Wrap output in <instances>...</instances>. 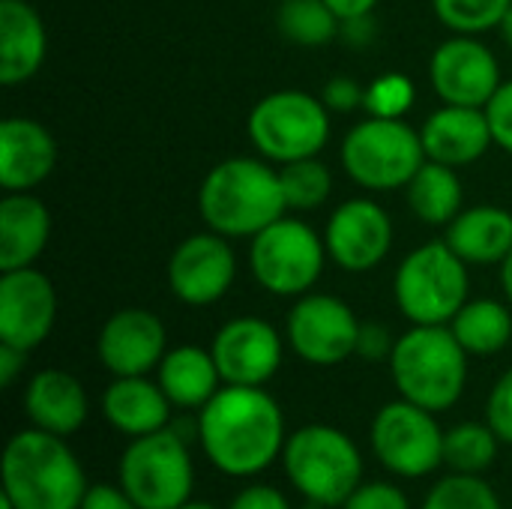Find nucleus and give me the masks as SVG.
I'll return each mask as SVG.
<instances>
[{
  "mask_svg": "<svg viewBox=\"0 0 512 509\" xmlns=\"http://www.w3.org/2000/svg\"><path fill=\"white\" fill-rule=\"evenodd\" d=\"M198 441L225 477H255L285 450V417L264 387L225 384L198 414Z\"/></svg>",
  "mask_w": 512,
  "mask_h": 509,
  "instance_id": "obj_1",
  "label": "nucleus"
},
{
  "mask_svg": "<svg viewBox=\"0 0 512 509\" xmlns=\"http://www.w3.org/2000/svg\"><path fill=\"white\" fill-rule=\"evenodd\" d=\"M198 210L210 231L237 240L255 237L285 216L288 201L279 171L252 156H234L207 171Z\"/></svg>",
  "mask_w": 512,
  "mask_h": 509,
  "instance_id": "obj_2",
  "label": "nucleus"
},
{
  "mask_svg": "<svg viewBox=\"0 0 512 509\" xmlns=\"http://www.w3.org/2000/svg\"><path fill=\"white\" fill-rule=\"evenodd\" d=\"M0 477L18 509H78L90 489L66 441L36 426L9 438Z\"/></svg>",
  "mask_w": 512,
  "mask_h": 509,
  "instance_id": "obj_3",
  "label": "nucleus"
},
{
  "mask_svg": "<svg viewBox=\"0 0 512 509\" xmlns=\"http://www.w3.org/2000/svg\"><path fill=\"white\" fill-rule=\"evenodd\" d=\"M390 372L402 399L441 414L450 411L465 393L468 351L459 345L450 324H414L396 339Z\"/></svg>",
  "mask_w": 512,
  "mask_h": 509,
  "instance_id": "obj_4",
  "label": "nucleus"
},
{
  "mask_svg": "<svg viewBox=\"0 0 512 509\" xmlns=\"http://www.w3.org/2000/svg\"><path fill=\"white\" fill-rule=\"evenodd\" d=\"M291 486L315 507H342L363 483V456L357 444L324 423L297 429L282 450Z\"/></svg>",
  "mask_w": 512,
  "mask_h": 509,
  "instance_id": "obj_5",
  "label": "nucleus"
},
{
  "mask_svg": "<svg viewBox=\"0 0 512 509\" xmlns=\"http://www.w3.org/2000/svg\"><path fill=\"white\" fill-rule=\"evenodd\" d=\"M468 264L447 240L423 243L405 255L393 276V297L411 324H450L468 303Z\"/></svg>",
  "mask_w": 512,
  "mask_h": 509,
  "instance_id": "obj_6",
  "label": "nucleus"
},
{
  "mask_svg": "<svg viewBox=\"0 0 512 509\" xmlns=\"http://www.w3.org/2000/svg\"><path fill=\"white\" fill-rule=\"evenodd\" d=\"M120 489L138 509H180L195 489V468L186 438L168 426L153 435L132 438L120 456Z\"/></svg>",
  "mask_w": 512,
  "mask_h": 509,
  "instance_id": "obj_7",
  "label": "nucleus"
},
{
  "mask_svg": "<svg viewBox=\"0 0 512 509\" xmlns=\"http://www.w3.org/2000/svg\"><path fill=\"white\" fill-rule=\"evenodd\" d=\"M423 162V138L405 120L366 117L342 141V168L369 192L405 189Z\"/></svg>",
  "mask_w": 512,
  "mask_h": 509,
  "instance_id": "obj_8",
  "label": "nucleus"
},
{
  "mask_svg": "<svg viewBox=\"0 0 512 509\" xmlns=\"http://www.w3.org/2000/svg\"><path fill=\"white\" fill-rule=\"evenodd\" d=\"M246 129L264 159L285 165L318 156L327 147L330 108L306 90H276L255 102Z\"/></svg>",
  "mask_w": 512,
  "mask_h": 509,
  "instance_id": "obj_9",
  "label": "nucleus"
},
{
  "mask_svg": "<svg viewBox=\"0 0 512 509\" xmlns=\"http://www.w3.org/2000/svg\"><path fill=\"white\" fill-rule=\"evenodd\" d=\"M327 243L300 219H276L252 237L249 267L255 282L276 297H303L324 273Z\"/></svg>",
  "mask_w": 512,
  "mask_h": 509,
  "instance_id": "obj_10",
  "label": "nucleus"
},
{
  "mask_svg": "<svg viewBox=\"0 0 512 509\" xmlns=\"http://www.w3.org/2000/svg\"><path fill=\"white\" fill-rule=\"evenodd\" d=\"M378 462L405 480L429 477L444 465V432L432 411L399 399L384 405L369 432Z\"/></svg>",
  "mask_w": 512,
  "mask_h": 509,
  "instance_id": "obj_11",
  "label": "nucleus"
},
{
  "mask_svg": "<svg viewBox=\"0 0 512 509\" xmlns=\"http://www.w3.org/2000/svg\"><path fill=\"white\" fill-rule=\"evenodd\" d=\"M360 321L354 309L330 294H303L288 312V345L312 366H339L357 354Z\"/></svg>",
  "mask_w": 512,
  "mask_h": 509,
  "instance_id": "obj_12",
  "label": "nucleus"
},
{
  "mask_svg": "<svg viewBox=\"0 0 512 509\" xmlns=\"http://www.w3.org/2000/svg\"><path fill=\"white\" fill-rule=\"evenodd\" d=\"M168 285L186 306L219 303L237 279V255L228 237L216 231L192 234L168 258Z\"/></svg>",
  "mask_w": 512,
  "mask_h": 509,
  "instance_id": "obj_13",
  "label": "nucleus"
},
{
  "mask_svg": "<svg viewBox=\"0 0 512 509\" xmlns=\"http://www.w3.org/2000/svg\"><path fill=\"white\" fill-rule=\"evenodd\" d=\"M429 75L444 105L486 108L504 84L498 57L477 36H453L438 45L429 60Z\"/></svg>",
  "mask_w": 512,
  "mask_h": 509,
  "instance_id": "obj_14",
  "label": "nucleus"
},
{
  "mask_svg": "<svg viewBox=\"0 0 512 509\" xmlns=\"http://www.w3.org/2000/svg\"><path fill=\"white\" fill-rule=\"evenodd\" d=\"M324 243L327 255L345 273H369L393 249V219L378 201L351 198L333 210Z\"/></svg>",
  "mask_w": 512,
  "mask_h": 509,
  "instance_id": "obj_15",
  "label": "nucleus"
},
{
  "mask_svg": "<svg viewBox=\"0 0 512 509\" xmlns=\"http://www.w3.org/2000/svg\"><path fill=\"white\" fill-rule=\"evenodd\" d=\"M57 321V291L36 267L0 273V342L21 351L39 348Z\"/></svg>",
  "mask_w": 512,
  "mask_h": 509,
  "instance_id": "obj_16",
  "label": "nucleus"
},
{
  "mask_svg": "<svg viewBox=\"0 0 512 509\" xmlns=\"http://www.w3.org/2000/svg\"><path fill=\"white\" fill-rule=\"evenodd\" d=\"M213 360L219 366L222 384L264 387L282 366V336L273 324L255 315L234 318L213 336Z\"/></svg>",
  "mask_w": 512,
  "mask_h": 509,
  "instance_id": "obj_17",
  "label": "nucleus"
},
{
  "mask_svg": "<svg viewBox=\"0 0 512 509\" xmlns=\"http://www.w3.org/2000/svg\"><path fill=\"white\" fill-rule=\"evenodd\" d=\"M96 354L114 378L147 375L168 354L165 324L150 309H120L102 324Z\"/></svg>",
  "mask_w": 512,
  "mask_h": 509,
  "instance_id": "obj_18",
  "label": "nucleus"
},
{
  "mask_svg": "<svg viewBox=\"0 0 512 509\" xmlns=\"http://www.w3.org/2000/svg\"><path fill=\"white\" fill-rule=\"evenodd\" d=\"M426 159L462 168L486 156V150L495 144L486 108H468V105H441L432 111L420 129Z\"/></svg>",
  "mask_w": 512,
  "mask_h": 509,
  "instance_id": "obj_19",
  "label": "nucleus"
},
{
  "mask_svg": "<svg viewBox=\"0 0 512 509\" xmlns=\"http://www.w3.org/2000/svg\"><path fill=\"white\" fill-rule=\"evenodd\" d=\"M57 165L54 135L30 117H6L0 123V186L6 192H30Z\"/></svg>",
  "mask_w": 512,
  "mask_h": 509,
  "instance_id": "obj_20",
  "label": "nucleus"
},
{
  "mask_svg": "<svg viewBox=\"0 0 512 509\" xmlns=\"http://www.w3.org/2000/svg\"><path fill=\"white\" fill-rule=\"evenodd\" d=\"M48 51L42 15L27 0H0V84L30 81Z\"/></svg>",
  "mask_w": 512,
  "mask_h": 509,
  "instance_id": "obj_21",
  "label": "nucleus"
},
{
  "mask_svg": "<svg viewBox=\"0 0 512 509\" xmlns=\"http://www.w3.org/2000/svg\"><path fill=\"white\" fill-rule=\"evenodd\" d=\"M24 411L36 429L66 438L87 423L90 405L78 378L63 369H42L24 390Z\"/></svg>",
  "mask_w": 512,
  "mask_h": 509,
  "instance_id": "obj_22",
  "label": "nucleus"
},
{
  "mask_svg": "<svg viewBox=\"0 0 512 509\" xmlns=\"http://www.w3.org/2000/svg\"><path fill=\"white\" fill-rule=\"evenodd\" d=\"M171 399L159 387V381H147L144 375L114 378L102 396V414L108 426L120 435L141 438L168 429L171 420Z\"/></svg>",
  "mask_w": 512,
  "mask_h": 509,
  "instance_id": "obj_23",
  "label": "nucleus"
},
{
  "mask_svg": "<svg viewBox=\"0 0 512 509\" xmlns=\"http://www.w3.org/2000/svg\"><path fill=\"white\" fill-rule=\"evenodd\" d=\"M51 237L48 207L27 192H9L0 201V273L33 267Z\"/></svg>",
  "mask_w": 512,
  "mask_h": 509,
  "instance_id": "obj_24",
  "label": "nucleus"
},
{
  "mask_svg": "<svg viewBox=\"0 0 512 509\" xmlns=\"http://www.w3.org/2000/svg\"><path fill=\"white\" fill-rule=\"evenodd\" d=\"M444 240L465 264H504V258L512 252V213L495 204L462 210L447 225Z\"/></svg>",
  "mask_w": 512,
  "mask_h": 509,
  "instance_id": "obj_25",
  "label": "nucleus"
},
{
  "mask_svg": "<svg viewBox=\"0 0 512 509\" xmlns=\"http://www.w3.org/2000/svg\"><path fill=\"white\" fill-rule=\"evenodd\" d=\"M156 381L165 390V396L171 399L174 408H204L222 384L219 366L213 360V351H204L198 345H180L171 348L159 369H156Z\"/></svg>",
  "mask_w": 512,
  "mask_h": 509,
  "instance_id": "obj_26",
  "label": "nucleus"
},
{
  "mask_svg": "<svg viewBox=\"0 0 512 509\" xmlns=\"http://www.w3.org/2000/svg\"><path fill=\"white\" fill-rule=\"evenodd\" d=\"M405 192L411 213L423 225H450L462 213V180L450 165L426 159Z\"/></svg>",
  "mask_w": 512,
  "mask_h": 509,
  "instance_id": "obj_27",
  "label": "nucleus"
},
{
  "mask_svg": "<svg viewBox=\"0 0 512 509\" xmlns=\"http://www.w3.org/2000/svg\"><path fill=\"white\" fill-rule=\"evenodd\" d=\"M450 330L468 354L492 357L510 345L512 315L504 303L480 297V300H468L456 312V318L450 321Z\"/></svg>",
  "mask_w": 512,
  "mask_h": 509,
  "instance_id": "obj_28",
  "label": "nucleus"
},
{
  "mask_svg": "<svg viewBox=\"0 0 512 509\" xmlns=\"http://www.w3.org/2000/svg\"><path fill=\"white\" fill-rule=\"evenodd\" d=\"M276 27L294 45H327L339 30L342 18L324 0H282L276 12Z\"/></svg>",
  "mask_w": 512,
  "mask_h": 509,
  "instance_id": "obj_29",
  "label": "nucleus"
},
{
  "mask_svg": "<svg viewBox=\"0 0 512 509\" xmlns=\"http://www.w3.org/2000/svg\"><path fill=\"white\" fill-rule=\"evenodd\" d=\"M498 447L501 438L489 423H459L444 432V465L456 474H483L498 459Z\"/></svg>",
  "mask_w": 512,
  "mask_h": 509,
  "instance_id": "obj_30",
  "label": "nucleus"
},
{
  "mask_svg": "<svg viewBox=\"0 0 512 509\" xmlns=\"http://www.w3.org/2000/svg\"><path fill=\"white\" fill-rule=\"evenodd\" d=\"M279 180H282L288 210H315L333 192V174L318 156L285 162L279 168Z\"/></svg>",
  "mask_w": 512,
  "mask_h": 509,
  "instance_id": "obj_31",
  "label": "nucleus"
},
{
  "mask_svg": "<svg viewBox=\"0 0 512 509\" xmlns=\"http://www.w3.org/2000/svg\"><path fill=\"white\" fill-rule=\"evenodd\" d=\"M512 0H432L438 21L459 36H480L501 27Z\"/></svg>",
  "mask_w": 512,
  "mask_h": 509,
  "instance_id": "obj_32",
  "label": "nucleus"
},
{
  "mask_svg": "<svg viewBox=\"0 0 512 509\" xmlns=\"http://www.w3.org/2000/svg\"><path fill=\"white\" fill-rule=\"evenodd\" d=\"M420 509H501V501L480 474L453 471L426 495Z\"/></svg>",
  "mask_w": 512,
  "mask_h": 509,
  "instance_id": "obj_33",
  "label": "nucleus"
},
{
  "mask_svg": "<svg viewBox=\"0 0 512 509\" xmlns=\"http://www.w3.org/2000/svg\"><path fill=\"white\" fill-rule=\"evenodd\" d=\"M414 105V81L402 72L378 75L372 84H366L363 111L369 117H393L402 120Z\"/></svg>",
  "mask_w": 512,
  "mask_h": 509,
  "instance_id": "obj_34",
  "label": "nucleus"
},
{
  "mask_svg": "<svg viewBox=\"0 0 512 509\" xmlns=\"http://www.w3.org/2000/svg\"><path fill=\"white\" fill-rule=\"evenodd\" d=\"M486 423L495 429V435L512 444V369H507L498 384L492 387L489 393V402H486Z\"/></svg>",
  "mask_w": 512,
  "mask_h": 509,
  "instance_id": "obj_35",
  "label": "nucleus"
},
{
  "mask_svg": "<svg viewBox=\"0 0 512 509\" xmlns=\"http://www.w3.org/2000/svg\"><path fill=\"white\" fill-rule=\"evenodd\" d=\"M342 509H411V501L393 483H360Z\"/></svg>",
  "mask_w": 512,
  "mask_h": 509,
  "instance_id": "obj_36",
  "label": "nucleus"
},
{
  "mask_svg": "<svg viewBox=\"0 0 512 509\" xmlns=\"http://www.w3.org/2000/svg\"><path fill=\"white\" fill-rule=\"evenodd\" d=\"M486 117H489L495 144L504 147L512 156V78L498 87V93H495L492 102L486 105Z\"/></svg>",
  "mask_w": 512,
  "mask_h": 509,
  "instance_id": "obj_37",
  "label": "nucleus"
},
{
  "mask_svg": "<svg viewBox=\"0 0 512 509\" xmlns=\"http://www.w3.org/2000/svg\"><path fill=\"white\" fill-rule=\"evenodd\" d=\"M363 96H366V87L357 84V81L348 78V75L330 78V81L324 84V93H321L324 105H327L330 111H342V114H348V111H354V108H363Z\"/></svg>",
  "mask_w": 512,
  "mask_h": 509,
  "instance_id": "obj_38",
  "label": "nucleus"
},
{
  "mask_svg": "<svg viewBox=\"0 0 512 509\" xmlns=\"http://www.w3.org/2000/svg\"><path fill=\"white\" fill-rule=\"evenodd\" d=\"M393 345H396V339L390 336V330H387V327H381V324H360L357 354H360L363 360H372V363H378V360H390Z\"/></svg>",
  "mask_w": 512,
  "mask_h": 509,
  "instance_id": "obj_39",
  "label": "nucleus"
},
{
  "mask_svg": "<svg viewBox=\"0 0 512 509\" xmlns=\"http://www.w3.org/2000/svg\"><path fill=\"white\" fill-rule=\"evenodd\" d=\"M228 509H291L288 498L276 489V486H246Z\"/></svg>",
  "mask_w": 512,
  "mask_h": 509,
  "instance_id": "obj_40",
  "label": "nucleus"
},
{
  "mask_svg": "<svg viewBox=\"0 0 512 509\" xmlns=\"http://www.w3.org/2000/svg\"><path fill=\"white\" fill-rule=\"evenodd\" d=\"M78 509H138V504L120 486L96 483V486L87 489V495H84Z\"/></svg>",
  "mask_w": 512,
  "mask_h": 509,
  "instance_id": "obj_41",
  "label": "nucleus"
},
{
  "mask_svg": "<svg viewBox=\"0 0 512 509\" xmlns=\"http://www.w3.org/2000/svg\"><path fill=\"white\" fill-rule=\"evenodd\" d=\"M24 363H27V351L0 342V387H12L15 378L21 375Z\"/></svg>",
  "mask_w": 512,
  "mask_h": 509,
  "instance_id": "obj_42",
  "label": "nucleus"
},
{
  "mask_svg": "<svg viewBox=\"0 0 512 509\" xmlns=\"http://www.w3.org/2000/svg\"><path fill=\"white\" fill-rule=\"evenodd\" d=\"M348 42L354 45H366L372 39V15H357V18H345L342 30H339Z\"/></svg>",
  "mask_w": 512,
  "mask_h": 509,
  "instance_id": "obj_43",
  "label": "nucleus"
},
{
  "mask_svg": "<svg viewBox=\"0 0 512 509\" xmlns=\"http://www.w3.org/2000/svg\"><path fill=\"white\" fill-rule=\"evenodd\" d=\"M324 3L345 21V18H357V15H372L381 0H324Z\"/></svg>",
  "mask_w": 512,
  "mask_h": 509,
  "instance_id": "obj_44",
  "label": "nucleus"
},
{
  "mask_svg": "<svg viewBox=\"0 0 512 509\" xmlns=\"http://www.w3.org/2000/svg\"><path fill=\"white\" fill-rule=\"evenodd\" d=\"M501 285H504L507 300L512 303V252L504 258V264H501Z\"/></svg>",
  "mask_w": 512,
  "mask_h": 509,
  "instance_id": "obj_45",
  "label": "nucleus"
},
{
  "mask_svg": "<svg viewBox=\"0 0 512 509\" xmlns=\"http://www.w3.org/2000/svg\"><path fill=\"white\" fill-rule=\"evenodd\" d=\"M501 33H504V42L512 48V6L507 9V15H504V21H501Z\"/></svg>",
  "mask_w": 512,
  "mask_h": 509,
  "instance_id": "obj_46",
  "label": "nucleus"
},
{
  "mask_svg": "<svg viewBox=\"0 0 512 509\" xmlns=\"http://www.w3.org/2000/svg\"><path fill=\"white\" fill-rule=\"evenodd\" d=\"M0 509H18L12 504V498L6 495V492H0Z\"/></svg>",
  "mask_w": 512,
  "mask_h": 509,
  "instance_id": "obj_47",
  "label": "nucleus"
},
{
  "mask_svg": "<svg viewBox=\"0 0 512 509\" xmlns=\"http://www.w3.org/2000/svg\"><path fill=\"white\" fill-rule=\"evenodd\" d=\"M180 509H219V507H213V504H198V501H189V504H183Z\"/></svg>",
  "mask_w": 512,
  "mask_h": 509,
  "instance_id": "obj_48",
  "label": "nucleus"
}]
</instances>
